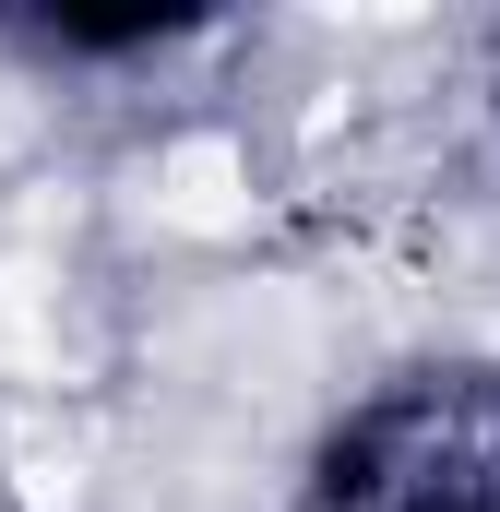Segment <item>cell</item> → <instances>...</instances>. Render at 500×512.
<instances>
[{
	"label": "cell",
	"instance_id": "1",
	"mask_svg": "<svg viewBox=\"0 0 500 512\" xmlns=\"http://www.w3.org/2000/svg\"><path fill=\"white\" fill-rule=\"evenodd\" d=\"M191 12H48V36L60 48H155V36H179Z\"/></svg>",
	"mask_w": 500,
	"mask_h": 512
}]
</instances>
